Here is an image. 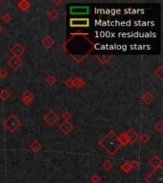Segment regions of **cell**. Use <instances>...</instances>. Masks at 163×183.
Listing matches in <instances>:
<instances>
[{
    "mask_svg": "<svg viewBox=\"0 0 163 183\" xmlns=\"http://www.w3.org/2000/svg\"><path fill=\"white\" fill-rule=\"evenodd\" d=\"M86 85V82L84 81L80 77H76L73 78V87L76 89H82L84 86Z\"/></svg>",
    "mask_w": 163,
    "mask_h": 183,
    "instance_id": "cell-15",
    "label": "cell"
},
{
    "mask_svg": "<svg viewBox=\"0 0 163 183\" xmlns=\"http://www.w3.org/2000/svg\"><path fill=\"white\" fill-rule=\"evenodd\" d=\"M21 120L14 116V114H10L9 116L6 120L4 121V126L6 127V129L10 133H14L21 127Z\"/></svg>",
    "mask_w": 163,
    "mask_h": 183,
    "instance_id": "cell-2",
    "label": "cell"
},
{
    "mask_svg": "<svg viewBox=\"0 0 163 183\" xmlns=\"http://www.w3.org/2000/svg\"><path fill=\"white\" fill-rule=\"evenodd\" d=\"M1 20L4 23H10L12 21V16H10L9 13H4L1 16Z\"/></svg>",
    "mask_w": 163,
    "mask_h": 183,
    "instance_id": "cell-24",
    "label": "cell"
},
{
    "mask_svg": "<svg viewBox=\"0 0 163 183\" xmlns=\"http://www.w3.org/2000/svg\"><path fill=\"white\" fill-rule=\"evenodd\" d=\"M140 139V141L142 143L146 144V143H148L149 142V140H150V137H149V135L148 134H141L140 137H138Z\"/></svg>",
    "mask_w": 163,
    "mask_h": 183,
    "instance_id": "cell-25",
    "label": "cell"
},
{
    "mask_svg": "<svg viewBox=\"0 0 163 183\" xmlns=\"http://www.w3.org/2000/svg\"><path fill=\"white\" fill-rule=\"evenodd\" d=\"M56 82H57V79H56V78H55L54 75H48V76H47V78H46V83H47V84H48L49 86L55 85Z\"/></svg>",
    "mask_w": 163,
    "mask_h": 183,
    "instance_id": "cell-20",
    "label": "cell"
},
{
    "mask_svg": "<svg viewBox=\"0 0 163 183\" xmlns=\"http://www.w3.org/2000/svg\"><path fill=\"white\" fill-rule=\"evenodd\" d=\"M65 84H66V86H67L68 88H70V89L73 88V78H72V77L68 78Z\"/></svg>",
    "mask_w": 163,
    "mask_h": 183,
    "instance_id": "cell-31",
    "label": "cell"
},
{
    "mask_svg": "<svg viewBox=\"0 0 163 183\" xmlns=\"http://www.w3.org/2000/svg\"><path fill=\"white\" fill-rule=\"evenodd\" d=\"M58 14H59L58 12H56L55 10H54V9H51L50 11L48 12V16H49L51 19H52V20L55 19L57 16H58Z\"/></svg>",
    "mask_w": 163,
    "mask_h": 183,
    "instance_id": "cell-22",
    "label": "cell"
},
{
    "mask_svg": "<svg viewBox=\"0 0 163 183\" xmlns=\"http://www.w3.org/2000/svg\"><path fill=\"white\" fill-rule=\"evenodd\" d=\"M59 117L55 112L54 111H49L44 116V121L49 125V126H54L56 124V122L59 121Z\"/></svg>",
    "mask_w": 163,
    "mask_h": 183,
    "instance_id": "cell-3",
    "label": "cell"
},
{
    "mask_svg": "<svg viewBox=\"0 0 163 183\" xmlns=\"http://www.w3.org/2000/svg\"><path fill=\"white\" fill-rule=\"evenodd\" d=\"M130 164H131V167H132V169H138L140 166V163L138 160H133Z\"/></svg>",
    "mask_w": 163,
    "mask_h": 183,
    "instance_id": "cell-30",
    "label": "cell"
},
{
    "mask_svg": "<svg viewBox=\"0 0 163 183\" xmlns=\"http://www.w3.org/2000/svg\"><path fill=\"white\" fill-rule=\"evenodd\" d=\"M126 135H127V137L129 139V143H134L135 140H138L139 135L138 134L135 132L134 129H130L128 130L127 132H126Z\"/></svg>",
    "mask_w": 163,
    "mask_h": 183,
    "instance_id": "cell-12",
    "label": "cell"
},
{
    "mask_svg": "<svg viewBox=\"0 0 163 183\" xmlns=\"http://www.w3.org/2000/svg\"><path fill=\"white\" fill-rule=\"evenodd\" d=\"M102 166H103V168H104L105 171H110L113 168V163L110 160H106V161L103 162Z\"/></svg>",
    "mask_w": 163,
    "mask_h": 183,
    "instance_id": "cell-23",
    "label": "cell"
},
{
    "mask_svg": "<svg viewBox=\"0 0 163 183\" xmlns=\"http://www.w3.org/2000/svg\"><path fill=\"white\" fill-rule=\"evenodd\" d=\"M10 53L13 54V56L20 57L21 55H22L25 53V48L20 43H15L13 46V48L10 49Z\"/></svg>",
    "mask_w": 163,
    "mask_h": 183,
    "instance_id": "cell-8",
    "label": "cell"
},
{
    "mask_svg": "<svg viewBox=\"0 0 163 183\" xmlns=\"http://www.w3.org/2000/svg\"><path fill=\"white\" fill-rule=\"evenodd\" d=\"M70 26L75 28L89 27L90 26V20H89V18H71Z\"/></svg>",
    "mask_w": 163,
    "mask_h": 183,
    "instance_id": "cell-4",
    "label": "cell"
},
{
    "mask_svg": "<svg viewBox=\"0 0 163 183\" xmlns=\"http://www.w3.org/2000/svg\"><path fill=\"white\" fill-rule=\"evenodd\" d=\"M10 97V93H9L8 90H6V89H2V90L0 91V99H1V100L6 101Z\"/></svg>",
    "mask_w": 163,
    "mask_h": 183,
    "instance_id": "cell-19",
    "label": "cell"
},
{
    "mask_svg": "<svg viewBox=\"0 0 163 183\" xmlns=\"http://www.w3.org/2000/svg\"><path fill=\"white\" fill-rule=\"evenodd\" d=\"M155 129L157 131V132H162V130H163V123L161 121H159L155 125Z\"/></svg>",
    "mask_w": 163,
    "mask_h": 183,
    "instance_id": "cell-32",
    "label": "cell"
},
{
    "mask_svg": "<svg viewBox=\"0 0 163 183\" xmlns=\"http://www.w3.org/2000/svg\"><path fill=\"white\" fill-rule=\"evenodd\" d=\"M8 76V72L6 69H4V68H1L0 69V78L1 79H5V78H7Z\"/></svg>",
    "mask_w": 163,
    "mask_h": 183,
    "instance_id": "cell-28",
    "label": "cell"
},
{
    "mask_svg": "<svg viewBox=\"0 0 163 183\" xmlns=\"http://www.w3.org/2000/svg\"><path fill=\"white\" fill-rule=\"evenodd\" d=\"M71 14H88L89 13V7H78L73 6L70 8Z\"/></svg>",
    "mask_w": 163,
    "mask_h": 183,
    "instance_id": "cell-9",
    "label": "cell"
},
{
    "mask_svg": "<svg viewBox=\"0 0 163 183\" xmlns=\"http://www.w3.org/2000/svg\"><path fill=\"white\" fill-rule=\"evenodd\" d=\"M54 3L56 4V5H60L62 3V1H54Z\"/></svg>",
    "mask_w": 163,
    "mask_h": 183,
    "instance_id": "cell-33",
    "label": "cell"
},
{
    "mask_svg": "<svg viewBox=\"0 0 163 183\" xmlns=\"http://www.w3.org/2000/svg\"><path fill=\"white\" fill-rule=\"evenodd\" d=\"M120 168H121V171L123 173H125V174H128V173L132 170V167H131V164L129 163V162H124Z\"/></svg>",
    "mask_w": 163,
    "mask_h": 183,
    "instance_id": "cell-21",
    "label": "cell"
},
{
    "mask_svg": "<svg viewBox=\"0 0 163 183\" xmlns=\"http://www.w3.org/2000/svg\"><path fill=\"white\" fill-rule=\"evenodd\" d=\"M0 3H1V1H0Z\"/></svg>",
    "mask_w": 163,
    "mask_h": 183,
    "instance_id": "cell-35",
    "label": "cell"
},
{
    "mask_svg": "<svg viewBox=\"0 0 163 183\" xmlns=\"http://www.w3.org/2000/svg\"><path fill=\"white\" fill-rule=\"evenodd\" d=\"M73 129H75V127L70 121H63L59 126V130L64 134H69Z\"/></svg>",
    "mask_w": 163,
    "mask_h": 183,
    "instance_id": "cell-10",
    "label": "cell"
},
{
    "mask_svg": "<svg viewBox=\"0 0 163 183\" xmlns=\"http://www.w3.org/2000/svg\"><path fill=\"white\" fill-rule=\"evenodd\" d=\"M99 145L110 155H114L121 147L118 140V135L114 131H110L109 133L105 134V137H102V139L99 141Z\"/></svg>",
    "mask_w": 163,
    "mask_h": 183,
    "instance_id": "cell-1",
    "label": "cell"
},
{
    "mask_svg": "<svg viewBox=\"0 0 163 183\" xmlns=\"http://www.w3.org/2000/svg\"><path fill=\"white\" fill-rule=\"evenodd\" d=\"M162 176H163V169H162V166H160L157 168L156 177H155L153 173L151 172L146 177H148V179H145V181H147L148 183H162Z\"/></svg>",
    "mask_w": 163,
    "mask_h": 183,
    "instance_id": "cell-5",
    "label": "cell"
},
{
    "mask_svg": "<svg viewBox=\"0 0 163 183\" xmlns=\"http://www.w3.org/2000/svg\"><path fill=\"white\" fill-rule=\"evenodd\" d=\"M21 100H22L23 104L26 106H30L31 103L34 101V96L33 93H31L30 90H26L23 93L22 96H21Z\"/></svg>",
    "mask_w": 163,
    "mask_h": 183,
    "instance_id": "cell-7",
    "label": "cell"
},
{
    "mask_svg": "<svg viewBox=\"0 0 163 183\" xmlns=\"http://www.w3.org/2000/svg\"><path fill=\"white\" fill-rule=\"evenodd\" d=\"M3 32V28L1 27V26H0V34H1Z\"/></svg>",
    "mask_w": 163,
    "mask_h": 183,
    "instance_id": "cell-34",
    "label": "cell"
},
{
    "mask_svg": "<svg viewBox=\"0 0 163 183\" xmlns=\"http://www.w3.org/2000/svg\"><path fill=\"white\" fill-rule=\"evenodd\" d=\"M8 66L12 69L13 71H16L18 70L19 68L23 65V61L20 57H16V56H13L12 58H10L7 62Z\"/></svg>",
    "mask_w": 163,
    "mask_h": 183,
    "instance_id": "cell-6",
    "label": "cell"
},
{
    "mask_svg": "<svg viewBox=\"0 0 163 183\" xmlns=\"http://www.w3.org/2000/svg\"><path fill=\"white\" fill-rule=\"evenodd\" d=\"M162 68H163V66L161 65V66H159V69H157V70H156V71L155 72V75H156V76H157V77H159L160 80H162V79H163Z\"/></svg>",
    "mask_w": 163,
    "mask_h": 183,
    "instance_id": "cell-26",
    "label": "cell"
},
{
    "mask_svg": "<svg viewBox=\"0 0 163 183\" xmlns=\"http://www.w3.org/2000/svg\"><path fill=\"white\" fill-rule=\"evenodd\" d=\"M62 118L64 119V121H70V119L72 118V114H70V112L65 111L64 113H63Z\"/></svg>",
    "mask_w": 163,
    "mask_h": 183,
    "instance_id": "cell-27",
    "label": "cell"
},
{
    "mask_svg": "<svg viewBox=\"0 0 163 183\" xmlns=\"http://www.w3.org/2000/svg\"><path fill=\"white\" fill-rule=\"evenodd\" d=\"M149 165L153 167L154 169L159 168V167L162 166V159H161L157 155H155L153 158H150V160H149Z\"/></svg>",
    "mask_w": 163,
    "mask_h": 183,
    "instance_id": "cell-11",
    "label": "cell"
},
{
    "mask_svg": "<svg viewBox=\"0 0 163 183\" xmlns=\"http://www.w3.org/2000/svg\"><path fill=\"white\" fill-rule=\"evenodd\" d=\"M17 6L21 11L26 12V11H28L29 8L31 7V4L29 1H27V0H21V1L17 3Z\"/></svg>",
    "mask_w": 163,
    "mask_h": 183,
    "instance_id": "cell-16",
    "label": "cell"
},
{
    "mask_svg": "<svg viewBox=\"0 0 163 183\" xmlns=\"http://www.w3.org/2000/svg\"><path fill=\"white\" fill-rule=\"evenodd\" d=\"M54 43H55L54 39H52L51 36H45V37L43 38V40H42V44H43V46L47 49L51 48V47L54 45Z\"/></svg>",
    "mask_w": 163,
    "mask_h": 183,
    "instance_id": "cell-17",
    "label": "cell"
},
{
    "mask_svg": "<svg viewBox=\"0 0 163 183\" xmlns=\"http://www.w3.org/2000/svg\"><path fill=\"white\" fill-rule=\"evenodd\" d=\"M154 99H155L154 96L152 95L151 92H148V91L145 92V93L142 96V100L146 105H150V104L154 101Z\"/></svg>",
    "mask_w": 163,
    "mask_h": 183,
    "instance_id": "cell-13",
    "label": "cell"
},
{
    "mask_svg": "<svg viewBox=\"0 0 163 183\" xmlns=\"http://www.w3.org/2000/svg\"><path fill=\"white\" fill-rule=\"evenodd\" d=\"M30 149L34 153H37V152H39L42 149V145L38 140H34L30 145Z\"/></svg>",
    "mask_w": 163,
    "mask_h": 183,
    "instance_id": "cell-14",
    "label": "cell"
},
{
    "mask_svg": "<svg viewBox=\"0 0 163 183\" xmlns=\"http://www.w3.org/2000/svg\"><path fill=\"white\" fill-rule=\"evenodd\" d=\"M100 182V176L98 175H93L91 179V183H99Z\"/></svg>",
    "mask_w": 163,
    "mask_h": 183,
    "instance_id": "cell-29",
    "label": "cell"
},
{
    "mask_svg": "<svg viewBox=\"0 0 163 183\" xmlns=\"http://www.w3.org/2000/svg\"><path fill=\"white\" fill-rule=\"evenodd\" d=\"M118 140L121 146H126L129 144V139L126 135V133H122L120 135H118Z\"/></svg>",
    "mask_w": 163,
    "mask_h": 183,
    "instance_id": "cell-18",
    "label": "cell"
}]
</instances>
